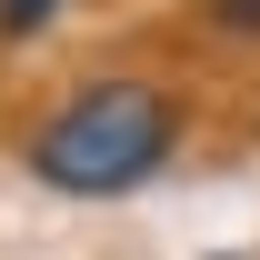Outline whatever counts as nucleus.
<instances>
[{"label": "nucleus", "instance_id": "obj_1", "mask_svg": "<svg viewBox=\"0 0 260 260\" xmlns=\"http://www.w3.org/2000/svg\"><path fill=\"white\" fill-rule=\"evenodd\" d=\"M20 160L60 200H120L180 160V90L140 80V70H90L20 130Z\"/></svg>", "mask_w": 260, "mask_h": 260}, {"label": "nucleus", "instance_id": "obj_2", "mask_svg": "<svg viewBox=\"0 0 260 260\" xmlns=\"http://www.w3.org/2000/svg\"><path fill=\"white\" fill-rule=\"evenodd\" d=\"M60 10H70V0H0V40L20 50V40H40L50 20H60Z\"/></svg>", "mask_w": 260, "mask_h": 260}, {"label": "nucleus", "instance_id": "obj_3", "mask_svg": "<svg viewBox=\"0 0 260 260\" xmlns=\"http://www.w3.org/2000/svg\"><path fill=\"white\" fill-rule=\"evenodd\" d=\"M210 20H220V30H240V40H260V0H210Z\"/></svg>", "mask_w": 260, "mask_h": 260}]
</instances>
